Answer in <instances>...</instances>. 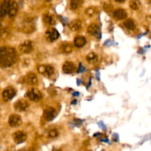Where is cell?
Here are the masks:
<instances>
[{
  "mask_svg": "<svg viewBox=\"0 0 151 151\" xmlns=\"http://www.w3.org/2000/svg\"><path fill=\"white\" fill-rule=\"evenodd\" d=\"M113 16L114 19H117V20H122V19H126L128 14H127L126 11L123 9H117V10L114 11Z\"/></svg>",
  "mask_w": 151,
  "mask_h": 151,
  "instance_id": "cell-15",
  "label": "cell"
},
{
  "mask_svg": "<svg viewBox=\"0 0 151 151\" xmlns=\"http://www.w3.org/2000/svg\"><path fill=\"white\" fill-rule=\"evenodd\" d=\"M15 95H16V90L13 87H7L2 92V98L4 101H9L12 100Z\"/></svg>",
  "mask_w": 151,
  "mask_h": 151,
  "instance_id": "cell-5",
  "label": "cell"
},
{
  "mask_svg": "<svg viewBox=\"0 0 151 151\" xmlns=\"http://www.w3.org/2000/svg\"><path fill=\"white\" fill-rule=\"evenodd\" d=\"M82 27V22L79 19H75L69 23V28L72 31H78Z\"/></svg>",
  "mask_w": 151,
  "mask_h": 151,
  "instance_id": "cell-18",
  "label": "cell"
},
{
  "mask_svg": "<svg viewBox=\"0 0 151 151\" xmlns=\"http://www.w3.org/2000/svg\"><path fill=\"white\" fill-rule=\"evenodd\" d=\"M1 32H2V29H1V23H0V35H1Z\"/></svg>",
  "mask_w": 151,
  "mask_h": 151,
  "instance_id": "cell-32",
  "label": "cell"
},
{
  "mask_svg": "<svg viewBox=\"0 0 151 151\" xmlns=\"http://www.w3.org/2000/svg\"><path fill=\"white\" fill-rule=\"evenodd\" d=\"M86 60L88 63L93 64V63H97V60H98V57L94 52H90L87 55Z\"/></svg>",
  "mask_w": 151,
  "mask_h": 151,
  "instance_id": "cell-21",
  "label": "cell"
},
{
  "mask_svg": "<svg viewBox=\"0 0 151 151\" xmlns=\"http://www.w3.org/2000/svg\"><path fill=\"white\" fill-rule=\"evenodd\" d=\"M124 26L128 29H131V30H133V29H135V23H134V21L132 19H127L125 22H124Z\"/></svg>",
  "mask_w": 151,
  "mask_h": 151,
  "instance_id": "cell-22",
  "label": "cell"
},
{
  "mask_svg": "<svg viewBox=\"0 0 151 151\" xmlns=\"http://www.w3.org/2000/svg\"><path fill=\"white\" fill-rule=\"evenodd\" d=\"M56 111L52 107L47 108L44 111V118L46 121H51L55 116Z\"/></svg>",
  "mask_w": 151,
  "mask_h": 151,
  "instance_id": "cell-13",
  "label": "cell"
},
{
  "mask_svg": "<svg viewBox=\"0 0 151 151\" xmlns=\"http://www.w3.org/2000/svg\"><path fill=\"white\" fill-rule=\"evenodd\" d=\"M113 137L115 139H114L115 142H117L118 139H119V136H118L117 134H114Z\"/></svg>",
  "mask_w": 151,
  "mask_h": 151,
  "instance_id": "cell-31",
  "label": "cell"
},
{
  "mask_svg": "<svg viewBox=\"0 0 151 151\" xmlns=\"http://www.w3.org/2000/svg\"><path fill=\"white\" fill-rule=\"evenodd\" d=\"M19 50L21 52L24 53V54H29L34 50L33 44L31 41H25L19 45Z\"/></svg>",
  "mask_w": 151,
  "mask_h": 151,
  "instance_id": "cell-3",
  "label": "cell"
},
{
  "mask_svg": "<svg viewBox=\"0 0 151 151\" xmlns=\"http://www.w3.org/2000/svg\"><path fill=\"white\" fill-rule=\"evenodd\" d=\"M78 73H83V72H84L86 71V68L84 67L83 65L82 64V63H80L79 64V67H78Z\"/></svg>",
  "mask_w": 151,
  "mask_h": 151,
  "instance_id": "cell-29",
  "label": "cell"
},
{
  "mask_svg": "<svg viewBox=\"0 0 151 151\" xmlns=\"http://www.w3.org/2000/svg\"><path fill=\"white\" fill-rule=\"evenodd\" d=\"M82 2V1H79V0H72L70 2V8L72 10H76L80 7Z\"/></svg>",
  "mask_w": 151,
  "mask_h": 151,
  "instance_id": "cell-24",
  "label": "cell"
},
{
  "mask_svg": "<svg viewBox=\"0 0 151 151\" xmlns=\"http://www.w3.org/2000/svg\"><path fill=\"white\" fill-rule=\"evenodd\" d=\"M22 151H34V150H22Z\"/></svg>",
  "mask_w": 151,
  "mask_h": 151,
  "instance_id": "cell-33",
  "label": "cell"
},
{
  "mask_svg": "<svg viewBox=\"0 0 151 151\" xmlns=\"http://www.w3.org/2000/svg\"><path fill=\"white\" fill-rule=\"evenodd\" d=\"M104 9L106 11H110L112 9L111 4H110V3H106V4H104Z\"/></svg>",
  "mask_w": 151,
  "mask_h": 151,
  "instance_id": "cell-28",
  "label": "cell"
},
{
  "mask_svg": "<svg viewBox=\"0 0 151 151\" xmlns=\"http://www.w3.org/2000/svg\"><path fill=\"white\" fill-rule=\"evenodd\" d=\"M60 50L61 52L65 54H69L73 50V47L69 43H63L60 46Z\"/></svg>",
  "mask_w": 151,
  "mask_h": 151,
  "instance_id": "cell-19",
  "label": "cell"
},
{
  "mask_svg": "<svg viewBox=\"0 0 151 151\" xmlns=\"http://www.w3.org/2000/svg\"><path fill=\"white\" fill-rule=\"evenodd\" d=\"M97 124H98L99 127L102 128H103V129H104V130L106 129V125H105V124L103 123V122H102V121H101V122H99Z\"/></svg>",
  "mask_w": 151,
  "mask_h": 151,
  "instance_id": "cell-30",
  "label": "cell"
},
{
  "mask_svg": "<svg viewBox=\"0 0 151 151\" xmlns=\"http://www.w3.org/2000/svg\"><path fill=\"white\" fill-rule=\"evenodd\" d=\"M140 2L139 1H130V7L132 10H137L139 8Z\"/></svg>",
  "mask_w": 151,
  "mask_h": 151,
  "instance_id": "cell-25",
  "label": "cell"
},
{
  "mask_svg": "<svg viewBox=\"0 0 151 151\" xmlns=\"http://www.w3.org/2000/svg\"><path fill=\"white\" fill-rule=\"evenodd\" d=\"M13 138L15 142L20 144L27 139V134L24 131H16L13 134Z\"/></svg>",
  "mask_w": 151,
  "mask_h": 151,
  "instance_id": "cell-10",
  "label": "cell"
},
{
  "mask_svg": "<svg viewBox=\"0 0 151 151\" xmlns=\"http://www.w3.org/2000/svg\"><path fill=\"white\" fill-rule=\"evenodd\" d=\"M9 6H10V1H2L0 5V16L1 17H4L8 13Z\"/></svg>",
  "mask_w": 151,
  "mask_h": 151,
  "instance_id": "cell-17",
  "label": "cell"
},
{
  "mask_svg": "<svg viewBox=\"0 0 151 151\" xmlns=\"http://www.w3.org/2000/svg\"><path fill=\"white\" fill-rule=\"evenodd\" d=\"M27 97L32 101L38 102L42 98V94L37 88H32L27 93Z\"/></svg>",
  "mask_w": 151,
  "mask_h": 151,
  "instance_id": "cell-4",
  "label": "cell"
},
{
  "mask_svg": "<svg viewBox=\"0 0 151 151\" xmlns=\"http://www.w3.org/2000/svg\"><path fill=\"white\" fill-rule=\"evenodd\" d=\"M87 31H88V33L97 37V38H101V33H100V28L95 24H90L88 26V29H87Z\"/></svg>",
  "mask_w": 151,
  "mask_h": 151,
  "instance_id": "cell-11",
  "label": "cell"
},
{
  "mask_svg": "<svg viewBox=\"0 0 151 151\" xmlns=\"http://www.w3.org/2000/svg\"><path fill=\"white\" fill-rule=\"evenodd\" d=\"M29 108V104L24 100H19L14 104V109L18 111H25Z\"/></svg>",
  "mask_w": 151,
  "mask_h": 151,
  "instance_id": "cell-9",
  "label": "cell"
},
{
  "mask_svg": "<svg viewBox=\"0 0 151 151\" xmlns=\"http://www.w3.org/2000/svg\"><path fill=\"white\" fill-rule=\"evenodd\" d=\"M26 82L29 85L31 86L37 85V83H38V78H37V75L35 73H32V72L29 73L26 77Z\"/></svg>",
  "mask_w": 151,
  "mask_h": 151,
  "instance_id": "cell-16",
  "label": "cell"
},
{
  "mask_svg": "<svg viewBox=\"0 0 151 151\" xmlns=\"http://www.w3.org/2000/svg\"><path fill=\"white\" fill-rule=\"evenodd\" d=\"M44 21L45 23L48 24L50 25H53L55 24V20L54 17L52 16H50L48 14H46L44 16Z\"/></svg>",
  "mask_w": 151,
  "mask_h": 151,
  "instance_id": "cell-23",
  "label": "cell"
},
{
  "mask_svg": "<svg viewBox=\"0 0 151 151\" xmlns=\"http://www.w3.org/2000/svg\"><path fill=\"white\" fill-rule=\"evenodd\" d=\"M57 151H58V150H57Z\"/></svg>",
  "mask_w": 151,
  "mask_h": 151,
  "instance_id": "cell-34",
  "label": "cell"
},
{
  "mask_svg": "<svg viewBox=\"0 0 151 151\" xmlns=\"http://www.w3.org/2000/svg\"><path fill=\"white\" fill-rule=\"evenodd\" d=\"M63 72L66 74H72L75 72V66L72 62L66 61L63 63Z\"/></svg>",
  "mask_w": 151,
  "mask_h": 151,
  "instance_id": "cell-14",
  "label": "cell"
},
{
  "mask_svg": "<svg viewBox=\"0 0 151 151\" xmlns=\"http://www.w3.org/2000/svg\"><path fill=\"white\" fill-rule=\"evenodd\" d=\"M46 38L50 42H53V41H56L58 38H59V32H58L57 29H55V28H51V29H49L45 33Z\"/></svg>",
  "mask_w": 151,
  "mask_h": 151,
  "instance_id": "cell-7",
  "label": "cell"
},
{
  "mask_svg": "<svg viewBox=\"0 0 151 151\" xmlns=\"http://www.w3.org/2000/svg\"><path fill=\"white\" fill-rule=\"evenodd\" d=\"M17 60L16 50L11 47H0V66L10 67L13 66Z\"/></svg>",
  "mask_w": 151,
  "mask_h": 151,
  "instance_id": "cell-1",
  "label": "cell"
},
{
  "mask_svg": "<svg viewBox=\"0 0 151 151\" xmlns=\"http://www.w3.org/2000/svg\"><path fill=\"white\" fill-rule=\"evenodd\" d=\"M18 12H19V4H18V3L15 1H10V6H9L8 13L7 14L10 17H13V16H16Z\"/></svg>",
  "mask_w": 151,
  "mask_h": 151,
  "instance_id": "cell-12",
  "label": "cell"
},
{
  "mask_svg": "<svg viewBox=\"0 0 151 151\" xmlns=\"http://www.w3.org/2000/svg\"><path fill=\"white\" fill-rule=\"evenodd\" d=\"M9 125L11 127H19L22 124V118L18 114H12L9 117Z\"/></svg>",
  "mask_w": 151,
  "mask_h": 151,
  "instance_id": "cell-8",
  "label": "cell"
},
{
  "mask_svg": "<svg viewBox=\"0 0 151 151\" xmlns=\"http://www.w3.org/2000/svg\"><path fill=\"white\" fill-rule=\"evenodd\" d=\"M38 70L39 73L47 75V76H51L55 72L54 67L50 66V65H46V66L45 65H41V66H38Z\"/></svg>",
  "mask_w": 151,
  "mask_h": 151,
  "instance_id": "cell-6",
  "label": "cell"
},
{
  "mask_svg": "<svg viewBox=\"0 0 151 151\" xmlns=\"http://www.w3.org/2000/svg\"><path fill=\"white\" fill-rule=\"evenodd\" d=\"M95 12V8H94V7H89V8H88L86 10V13L89 16H92L93 15H94Z\"/></svg>",
  "mask_w": 151,
  "mask_h": 151,
  "instance_id": "cell-27",
  "label": "cell"
},
{
  "mask_svg": "<svg viewBox=\"0 0 151 151\" xmlns=\"http://www.w3.org/2000/svg\"><path fill=\"white\" fill-rule=\"evenodd\" d=\"M19 29L24 33H32L35 31V24L32 19H25L19 25Z\"/></svg>",
  "mask_w": 151,
  "mask_h": 151,
  "instance_id": "cell-2",
  "label": "cell"
},
{
  "mask_svg": "<svg viewBox=\"0 0 151 151\" xmlns=\"http://www.w3.org/2000/svg\"><path fill=\"white\" fill-rule=\"evenodd\" d=\"M48 135H49V137H51V138H55V137H58V131H56V130L52 129V130H50V131H49Z\"/></svg>",
  "mask_w": 151,
  "mask_h": 151,
  "instance_id": "cell-26",
  "label": "cell"
},
{
  "mask_svg": "<svg viewBox=\"0 0 151 151\" xmlns=\"http://www.w3.org/2000/svg\"><path fill=\"white\" fill-rule=\"evenodd\" d=\"M74 44L76 47L81 48L86 44V39L83 36H77L74 39Z\"/></svg>",
  "mask_w": 151,
  "mask_h": 151,
  "instance_id": "cell-20",
  "label": "cell"
}]
</instances>
